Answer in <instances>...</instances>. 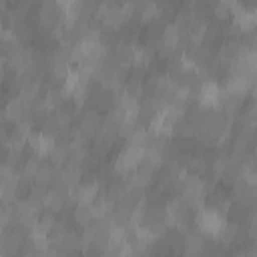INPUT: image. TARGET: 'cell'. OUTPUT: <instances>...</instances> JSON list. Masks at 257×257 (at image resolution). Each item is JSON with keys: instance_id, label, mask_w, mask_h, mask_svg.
I'll return each mask as SVG.
<instances>
[{"instance_id": "cell-1", "label": "cell", "mask_w": 257, "mask_h": 257, "mask_svg": "<svg viewBox=\"0 0 257 257\" xmlns=\"http://www.w3.org/2000/svg\"><path fill=\"white\" fill-rule=\"evenodd\" d=\"M195 223H197V229L207 235V237H217L223 229V225L227 223V217L223 213H219L217 209L213 207H203L197 217H195Z\"/></svg>"}, {"instance_id": "cell-2", "label": "cell", "mask_w": 257, "mask_h": 257, "mask_svg": "<svg viewBox=\"0 0 257 257\" xmlns=\"http://www.w3.org/2000/svg\"><path fill=\"white\" fill-rule=\"evenodd\" d=\"M221 84L217 80H205L199 86L197 102L205 108H219V96H221Z\"/></svg>"}, {"instance_id": "cell-3", "label": "cell", "mask_w": 257, "mask_h": 257, "mask_svg": "<svg viewBox=\"0 0 257 257\" xmlns=\"http://www.w3.org/2000/svg\"><path fill=\"white\" fill-rule=\"evenodd\" d=\"M233 24L243 30V32H251L257 28V10H251V8H245L241 6L237 12H233Z\"/></svg>"}, {"instance_id": "cell-4", "label": "cell", "mask_w": 257, "mask_h": 257, "mask_svg": "<svg viewBox=\"0 0 257 257\" xmlns=\"http://www.w3.org/2000/svg\"><path fill=\"white\" fill-rule=\"evenodd\" d=\"M74 223L80 225V227H86L90 225L94 219H96V213H94V207L90 203H76V209H74Z\"/></svg>"}, {"instance_id": "cell-5", "label": "cell", "mask_w": 257, "mask_h": 257, "mask_svg": "<svg viewBox=\"0 0 257 257\" xmlns=\"http://www.w3.org/2000/svg\"><path fill=\"white\" fill-rule=\"evenodd\" d=\"M179 36H181V30L175 26V22L173 24H167L165 28H163V36H161V44H165V46H169V48H177V42H179Z\"/></svg>"}]
</instances>
